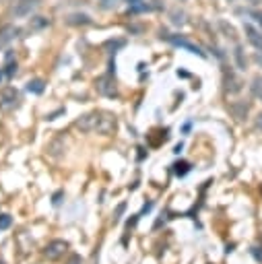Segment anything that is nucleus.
<instances>
[{"label":"nucleus","instance_id":"nucleus-16","mask_svg":"<svg viewBox=\"0 0 262 264\" xmlns=\"http://www.w3.org/2000/svg\"><path fill=\"white\" fill-rule=\"evenodd\" d=\"M10 225V217L8 215H0V229H6Z\"/></svg>","mask_w":262,"mask_h":264},{"label":"nucleus","instance_id":"nucleus-11","mask_svg":"<svg viewBox=\"0 0 262 264\" xmlns=\"http://www.w3.org/2000/svg\"><path fill=\"white\" fill-rule=\"evenodd\" d=\"M44 89H46V83L41 79H33V81L27 83V91H29V93L39 95V93H44Z\"/></svg>","mask_w":262,"mask_h":264},{"label":"nucleus","instance_id":"nucleus-12","mask_svg":"<svg viewBox=\"0 0 262 264\" xmlns=\"http://www.w3.org/2000/svg\"><path fill=\"white\" fill-rule=\"evenodd\" d=\"M188 172H190V163H188V161H180V163H175V165H174V174H175L177 177L186 176Z\"/></svg>","mask_w":262,"mask_h":264},{"label":"nucleus","instance_id":"nucleus-4","mask_svg":"<svg viewBox=\"0 0 262 264\" xmlns=\"http://www.w3.org/2000/svg\"><path fill=\"white\" fill-rule=\"evenodd\" d=\"M66 250H68V244H66L64 240H54V242H50V244L46 246L44 254H46L48 260H58L60 256H64Z\"/></svg>","mask_w":262,"mask_h":264},{"label":"nucleus","instance_id":"nucleus-9","mask_svg":"<svg viewBox=\"0 0 262 264\" xmlns=\"http://www.w3.org/2000/svg\"><path fill=\"white\" fill-rule=\"evenodd\" d=\"M19 35V29L15 25H4L2 29H0V44H8Z\"/></svg>","mask_w":262,"mask_h":264},{"label":"nucleus","instance_id":"nucleus-13","mask_svg":"<svg viewBox=\"0 0 262 264\" xmlns=\"http://www.w3.org/2000/svg\"><path fill=\"white\" fill-rule=\"evenodd\" d=\"M252 91H254V95L258 97V99H262V77H256L252 81Z\"/></svg>","mask_w":262,"mask_h":264},{"label":"nucleus","instance_id":"nucleus-7","mask_svg":"<svg viewBox=\"0 0 262 264\" xmlns=\"http://www.w3.org/2000/svg\"><path fill=\"white\" fill-rule=\"evenodd\" d=\"M244 31H246V37H248V41L256 48V50H260L262 52V33L256 29L254 25H250V23H246L244 25Z\"/></svg>","mask_w":262,"mask_h":264},{"label":"nucleus","instance_id":"nucleus-14","mask_svg":"<svg viewBox=\"0 0 262 264\" xmlns=\"http://www.w3.org/2000/svg\"><path fill=\"white\" fill-rule=\"evenodd\" d=\"M231 112H233V114H236V118H240V120H242V118H244V116L248 114V105H244L242 109H240L238 105H231Z\"/></svg>","mask_w":262,"mask_h":264},{"label":"nucleus","instance_id":"nucleus-20","mask_svg":"<svg viewBox=\"0 0 262 264\" xmlns=\"http://www.w3.org/2000/svg\"><path fill=\"white\" fill-rule=\"evenodd\" d=\"M68 264H83V258H81L79 254H73L71 260H68Z\"/></svg>","mask_w":262,"mask_h":264},{"label":"nucleus","instance_id":"nucleus-6","mask_svg":"<svg viewBox=\"0 0 262 264\" xmlns=\"http://www.w3.org/2000/svg\"><path fill=\"white\" fill-rule=\"evenodd\" d=\"M17 101H19V95H17V91L12 89V87H6V89L0 91V107H2V109L15 107Z\"/></svg>","mask_w":262,"mask_h":264},{"label":"nucleus","instance_id":"nucleus-5","mask_svg":"<svg viewBox=\"0 0 262 264\" xmlns=\"http://www.w3.org/2000/svg\"><path fill=\"white\" fill-rule=\"evenodd\" d=\"M168 41H172L174 46H180V48H184V50H188V52H192V54H198V56H204V52L196 46V44H192V41H188L186 37H177V35H163Z\"/></svg>","mask_w":262,"mask_h":264},{"label":"nucleus","instance_id":"nucleus-22","mask_svg":"<svg viewBox=\"0 0 262 264\" xmlns=\"http://www.w3.org/2000/svg\"><path fill=\"white\" fill-rule=\"evenodd\" d=\"M0 81H2V73H0Z\"/></svg>","mask_w":262,"mask_h":264},{"label":"nucleus","instance_id":"nucleus-23","mask_svg":"<svg viewBox=\"0 0 262 264\" xmlns=\"http://www.w3.org/2000/svg\"><path fill=\"white\" fill-rule=\"evenodd\" d=\"M0 264H4V262H2V260H0Z\"/></svg>","mask_w":262,"mask_h":264},{"label":"nucleus","instance_id":"nucleus-8","mask_svg":"<svg viewBox=\"0 0 262 264\" xmlns=\"http://www.w3.org/2000/svg\"><path fill=\"white\" fill-rule=\"evenodd\" d=\"M39 4V0H19V2L15 4V15L17 17H27L31 15V10Z\"/></svg>","mask_w":262,"mask_h":264},{"label":"nucleus","instance_id":"nucleus-15","mask_svg":"<svg viewBox=\"0 0 262 264\" xmlns=\"http://www.w3.org/2000/svg\"><path fill=\"white\" fill-rule=\"evenodd\" d=\"M124 208H126V204H124V202H122V204H120V206L116 208V213H114V223H118V221L122 219V213H124Z\"/></svg>","mask_w":262,"mask_h":264},{"label":"nucleus","instance_id":"nucleus-17","mask_svg":"<svg viewBox=\"0 0 262 264\" xmlns=\"http://www.w3.org/2000/svg\"><path fill=\"white\" fill-rule=\"evenodd\" d=\"M116 4H118V0H101V8H105V10L107 8H114Z\"/></svg>","mask_w":262,"mask_h":264},{"label":"nucleus","instance_id":"nucleus-2","mask_svg":"<svg viewBox=\"0 0 262 264\" xmlns=\"http://www.w3.org/2000/svg\"><path fill=\"white\" fill-rule=\"evenodd\" d=\"M95 87H97V91L105 97H116L118 95V89H116V81L112 75H103L99 77L97 81H95Z\"/></svg>","mask_w":262,"mask_h":264},{"label":"nucleus","instance_id":"nucleus-19","mask_svg":"<svg viewBox=\"0 0 262 264\" xmlns=\"http://www.w3.org/2000/svg\"><path fill=\"white\" fill-rule=\"evenodd\" d=\"M62 196H64V192L60 190V192H56V194H54V200H52V204L54 206H58L60 202H62Z\"/></svg>","mask_w":262,"mask_h":264},{"label":"nucleus","instance_id":"nucleus-10","mask_svg":"<svg viewBox=\"0 0 262 264\" xmlns=\"http://www.w3.org/2000/svg\"><path fill=\"white\" fill-rule=\"evenodd\" d=\"M66 23L68 25H91V17L89 15H81V12H75V15H68Z\"/></svg>","mask_w":262,"mask_h":264},{"label":"nucleus","instance_id":"nucleus-18","mask_svg":"<svg viewBox=\"0 0 262 264\" xmlns=\"http://www.w3.org/2000/svg\"><path fill=\"white\" fill-rule=\"evenodd\" d=\"M236 58H238V66L244 68L246 62H244V56H242V48H236Z\"/></svg>","mask_w":262,"mask_h":264},{"label":"nucleus","instance_id":"nucleus-1","mask_svg":"<svg viewBox=\"0 0 262 264\" xmlns=\"http://www.w3.org/2000/svg\"><path fill=\"white\" fill-rule=\"evenodd\" d=\"M118 128V120L112 112H99V122H97V130L99 134H114Z\"/></svg>","mask_w":262,"mask_h":264},{"label":"nucleus","instance_id":"nucleus-3","mask_svg":"<svg viewBox=\"0 0 262 264\" xmlns=\"http://www.w3.org/2000/svg\"><path fill=\"white\" fill-rule=\"evenodd\" d=\"M97 122H99V112H91L77 120V128L81 132H95L97 130Z\"/></svg>","mask_w":262,"mask_h":264},{"label":"nucleus","instance_id":"nucleus-21","mask_svg":"<svg viewBox=\"0 0 262 264\" xmlns=\"http://www.w3.org/2000/svg\"><path fill=\"white\" fill-rule=\"evenodd\" d=\"M252 17L262 25V12H260V10H252Z\"/></svg>","mask_w":262,"mask_h":264}]
</instances>
